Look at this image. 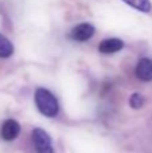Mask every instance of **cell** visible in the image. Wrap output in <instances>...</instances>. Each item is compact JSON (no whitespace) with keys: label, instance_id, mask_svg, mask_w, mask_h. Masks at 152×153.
Wrapping results in <instances>:
<instances>
[{"label":"cell","instance_id":"obj_1","mask_svg":"<svg viewBox=\"0 0 152 153\" xmlns=\"http://www.w3.org/2000/svg\"><path fill=\"white\" fill-rule=\"evenodd\" d=\"M35 105L45 117L53 118L59 113V103L55 95L45 87H39L35 91Z\"/></svg>","mask_w":152,"mask_h":153},{"label":"cell","instance_id":"obj_2","mask_svg":"<svg viewBox=\"0 0 152 153\" xmlns=\"http://www.w3.org/2000/svg\"><path fill=\"white\" fill-rule=\"evenodd\" d=\"M32 141L38 153H54L53 141L48 133L42 128H35L32 130Z\"/></svg>","mask_w":152,"mask_h":153},{"label":"cell","instance_id":"obj_3","mask_svg":"<svg viewBox=\"0 0 152 153\" xmlns=\"http://www.w3.org/2000/svg\"><path fill=\"white\" fill-rule=\"evenodd\" d=\"M96 32L93 24L90 23H81L77 24L75 27H73L72 32H70V38L75 42H86L89 40Z\"/></svg>","mask_w":152,"mask_h":153},{"label":"cell","instance_id":"obj_4","mask_svg":"<svg viewBox=\"0 0 152 153\" xmlns=\"http://www.w3.org/2000/svg\"><path fill=\"white\" fill-rule=\"evenodd\" d=\"M19 133H20V125H19L18 121L10 118V120L3 122L1 129H0V134H1V138L4 141L15 140V138L19 136Z\"/></svg>","mask_w":152,"mask_h":153},{"label":"cell","instance_id":"obj_5","mask_svg":"<svg viewBox=\"0 0 152 153\" xmlns=\"http://www.w3.org/2000/svg\"><path fill=\"white\" fill-rule=\"evenodd\" d=\"M136 76L137 79L143 82L152 81V59L151 58H142L136 65Z\"/></svg>","mask_w":152,"mask_h":153},{"label":"cell","instance_id":"obj_6","mask_svg":"<svg viewBox=\"0 0 152 153\" xmlns=\"http://www.w3.org/2000/svg\"><path fill=\"white\" fill-rule=\"evenodd\" d=\"M124 48V42L118 38H109L104 39L98 45V51L102 54H113Z\"/></svg>","mask_w":152,"mask_h":153},{"label":"cell","instance_id":"obj_7","mask_svg":"<svg viewBox=\"0 0 152 153\" xmlns=\"http://www.w3.org/2000/svg\"><path fill=\"white\" fill-rule=\"evenodd\" d=\"M125 4H128L129 7L135 8V10L140 11V12L148 13L152 10V3L151 0H123Z\"/></svg>","mask_w":152,"mask_h":153},{"label":"cell","instance_id":"obj_8","mask_svg":"<svg viewBox=\"0 0 152 153\" xmlns=\"http://www.w3.org/2000/svg\"><path fill=\"white\" fill-rule=\"evenodd\" d=\"M13 54V45L8 38L0 34V58H10Z\"/></svg>","mask_w":152,"mask_h":153},{"label":"cell","instance_id":"obj_9","mask_svg":"<svg viewBox=\"0 0 152 153\" xmlns=\"http://www.w3.org/2000/svg\"><path fill=\"white\" fill-rule=\"evenodd\" d=\"M144 97H143L140 93H133L129 98V105H131L132 109H140L143 105H144Z\"/></svg>","mask_w":152,"mask_h":153}]
</instances>
